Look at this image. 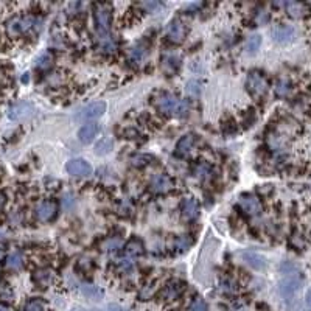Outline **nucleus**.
Here are the masks:
<instances>
[{"label":"nucleus","instance_id":"nucleus-1","mask_svg":"<svg viewBox=\"0 0 311 311\" xmlns=\"http://www.w3.org/2000/svg\"><path fill=\"white\" fill-rule=\"evenodd\" d=\"M154 106L159 112L170 117H184L188 112V104L184 100L178 98L176 95L168 92L159 93L157 98L154 100Z\"/></svg>","mask_w":311,"mask_h":311},{"label":"nucleus","instance_id":"nucleus-2","mask_svg":"<svg viewBox=\"0 0 311 311\" xmlns=\"http://www.w3.org/2000/svg\"><path fill=\"white\" fill-rule=\"evenodd\" d=\"M39 20L35 16H14L6 22L5 31L8 38H19L27 35L38 25Z\"/></svg>","mask_w":311,"mask_h":311},{"label":"nucleus","instance_id":"nucleus-3","mask_svg":"<svg viewBox=\"0 0 311 311\" xmlns=\"http://www.w3.org/2000/svg\"><path fill=\"white\" fill-rule=\"evenodd\" d=\"M93 22L95 28L101 38H108L112 24V11L108 3H98L93 9Z\"/></svg>","mask_w":311,"mask_h":311},{"label":"nucleus","instance_id":"nucleus-4","mask_svg":"<svg viewBox=\"0 0 311 311\" xmlns=\"http://www.w3.org/2000/svg\"><path fill=\"white\" fill-rule=\"evenodd\" d=\"M304 285L302 277H300L299 272L294 274H286V277L283 280L278 283V293H280L282 299L285 302H289V300H293L297 293L300 291V288Z\"/></svg>","mask_w":311,"mask_h":311},{"label":"nucleus","instance_id":"nucleus-5","mask_svg":"<svg viewBox=\"0 0 311 311\" xmlns=\"http://www.w3.org/2000/svg\"><path fill=\"white\" fill-rule=\"evenodd\" d=\"M246 88H248L249 93L254 96H262L266 93L269 84L263 73L260 72H251L248 75V80H246Z\"/></svg>","mask_w":311,"mask_h":311},{"label":"nucleus","instance_id":"nucleus-6","mask_svg":"<svg viewBox=\"0 0 311 311\" xmlns=\"http://www.w3.org/2000/svg\"><path fill=\"white\" fill-rule=\"evenodd\" d=\"M106 112V104L103 101H95L88 104L86 108H83L78 115H77V120L78 122H88V120H95V119H100V117Z\"/></svg>","mask_w":311,"mask_h":311},{"label":"nucleus","instance_id":"nucleus-7","mask_svg":"<svg viewBox=\"0 0 311 311\" xmlns=\"http://www.w3.org/2000/svg\"><path fill=\"white\" fill-rule=\"evenodd\" d=\"M56 213H58V204L55 201H50V199L41 201L36 207V217L41 222L51 221L56 217Z\"/></svg>","mask_w":311,"mask_h":311},{"label":"nucleus","instance_id":"nucleus-8","mask_svg":"<svg viewBox=\"0 0 311 311\" xmlns=\"http://www.w3.org/2000/svg\"><path fill=\"white\" fill-rule=\"evenodd\" d=\"M67 173L72 176H77V178H86L92 173V167L88 160L84 159H72L67 162L66 165Z\"/></svg>","mask_w":311,"mask_h":311},{"label":"nucleus","instance_id":"nucleus-9","mask_svg":"<svg viewBox=\"0 0 311 311\" xmlns=\"http://www.w3.org/2000/svg\"><path fill=\"white\" fill-rule=\"evenodd\" d=\"M167 36L171 42L179 44V42H182L187 36V25L182 22L180 19L171 20L170 25H168V30H167Z\"/></svg>","mask_w":311,"mask_h":311},{"label":"nucleus","instance_id":"nucleus-10","mask_svg":"<svg viewBox=\"0 0 311 311\" xmlns=\"http://www.w3.org/2000/svg\"><path fill=\"white\" fill-rule=\"evenodd\" d=\"M240 207L243 212H246L248 215H260L263 206H262V201L254 196V195H244L240 198Z\"/></svg>","mask_w":311,"mask_h":311},{"label":"nucleus","instance_id":"nucleus-11","mask_svg":"<svg viewBox=\"0 0 311 311\" xmlns=\"http://www.w3.org/2000/svg\"><path fill=\"white\" fill-rule=\"evenodd\" d=\"M149 187L154 193H167L173 188V179L165 173H157L149 180Z\"/></svg>","mask_w":311,"mask_h":311},{"label":"nucleus","instance_id":"nucleus-12","mask_svg":"<svg viewBox=\"0 0 311 311\" xmlns=\"http://www.w3.org/2000/svg\"><path fill=\"white\" fill-rule=\"evenodd\" d=\"M296 38V30L291 25H277L272 28V39L278 44H288Z\"/></svg>","mask_w":311,"mask_h":311},{"label":"nucleus","instance_id":"nucleus-13","mask_svg":"<svg viewBox=\"0 0 311 311\" xmlns=\"http://www.w3.org/2000/svg\"><path fill=\"white\" fill-rule=\"evenodd\" d=\"M31 114H33V104L22 101V103L14 104L13 108L9 109L8 117L11 120H24V119H27V117H30Z\"/></svg>","mask_w":311,"mask_h":311},{"label":"nucleus","instance_id":"nucleus-14","mask_svg":"<svg viewBox=\"0 0 311 311\" xmlns=\"http://www.w3.org/2000/svg\"><path fill=\"white\" fill-rule=\"evenodd\" d=\"M100 133V125L96 123H86L81 130L78 131V138L80 142L84 145H89L95 140V137Z\"/></svg>","mask_w":311,"mask_h":311},{"label":"nucleus","instance_id":"nucleus-15","mask_svg":"<svg viewBox=\"0 0 311 311\" xmlns=\"http://www.w3.org/2000/svg\"><path fill=\"white\" fill-rule=\"evenodd\" d=\"M182 291H184V283L175 280V282H170L162 289V294H160V297H162L165 302H173V300L179 299V296L182 294Z\"/></svg>","mask_w":311,"mask_h":311},{"label":"nucleus","instance_id":"nucleus-16","mask_svg":"<svg viewBox=\"0 0 311 311\" xmlns=\"http://www.w3.org/2000/svg\"><path fill=\"white\" fill-rule=\"evenodd\" d=\"M55 272L48 267H41L33 274V282L39 286V288H48L53 282H55Z\"/></svg>","mask_w":311,"mask_h":311},{"label":"nucleus","instance_id":"nucleus-17","mask_svg":"<svg viewBox=\"0 0 311 311\" xmlns=\"http://www.w3.org/2000/svg\"><path fill=\"white\" fill-rule=\"evenodd\" d=\"M241 259L248 263L249 266H252L254 269L260 271V269H265L266 267V259L263 255L257 254V252H251V251H246V252H241Z\"/></svg>","mask_w":311,"mask_h":311},{"label":"nucleus","instance_id":"nucleus-18","mask_svg":"<svg viewBox=\"0 0 311 311\" xmlns=\"http://www.w3.org/2000/svg\"><path fill=\"white\" fill-rule=\"evenodd\" d=\"M199 202L195 198H187L184 202H182V215H184L187 220H196L199 217Z\"/></svg>","mask_w":311,"mask_h":311},{"label":"nucleus","instance_id":"nucleus-19","mask_svg":"<svg viewBox=\"0 0 311 311\" xmlns=\"http://www.w3.org/2000/svg\"><path fill=\"white\" fill-rule=\"evenodd\" d=\"M285 9H286V13L294 19H304L305 16L310 14L308 5L302 3V2H288L285 5Z\"/></svg>","mask_w":311,"mask_h":311},{"label":"nucleus","instance_id":"nucleus-20","mask_svg":"<svg viewBox=\"0 0 311 311\" xmlns=\"http://www.w3.org/2000/svg\"><path fill=\"white\" fill-rule=\"evenodd\" d=\"M195 148V137L187 134L180 138V140L178 142V154L179 156H188L191 153V149Z\"/></svg>","mask_w":311,"mask_h":311},{"label":"nucleus","instance_id":"nucleus-21","mask_svg":"<svg viewBox=\"0 0 311 311\" xmlns=\"http://www.w3.org/2000/svg\"><path fill=\"white\" fill-rule=\"evenodd\" d=\"M145 252V246L140 240H131L130 243H128L125 246V254L126 257H130V259H134V257H138V255H142Z\"/></svg>","mask_w":311,"mask_h":311},{"label":"nucleus","instance_id":"nucleus-22","mask_svg":"<svg viewBox=\"0 0 311 311\" xmlns=\"http://www.w3.org/2000/svg\"><path fill=\"white\" fill-rule=\"evenodd\" d=\"M114 149V140L111 137H103L101 140L96 142L95 145V154H98V156H106V154H109L111 151Z\"/></svg>","mask_w":311,"mask_h":311},{"label":"nucleus","instance_id":"nucleus-23","mask_svg":"<svg viewBox=\"0 0 311 311\" xmlns=\"http://www.w3.org/2000/svg\"><path fill=\"white\" fill-rule=\"evenodd\" d=\"M24 265V257L20 252H13V254H9L6 257V267L8 269H13V271H17L20 269Z\"/></svg>","mask_w":311,"mask_h":311},{"label":"nucleus","instance_id":"nucleus-24","mask_svg":"<svg viewBox=\"0 0 311 311\" xmlns=\"http://www.w3.org/2000/svg\"><path fill=\"white\" fill-rule=\"evenodd\" d=\"M289 92H291V83H289L286 78H280L275 84V93L278 96H286Z\"/></svg>","mask_w":311,"mask_h":311},{"label":"nucleus","instance_id":"nucleus-25","mask_svg":"<svg viewBox=\"0 0 311 311\" xmlns=\"http://www.w3.org/2000/svg\"><path fill=\"white\" fill-rule=\"evenodd\" d=\"M51 62H53V55H51V53L50 51L42 53V55L36 61V67L41 69V70H47V69H50Z\"/></svg>","mask_w":311,"mask_h":311},{"label":"nucleus","instance_id":"nucleus-26","mask_svg":"<svg viewBox=\"0 0 311 311\" xmlns=\"http://www.w3.org/2000/svg\"><path fill=\"white\" fill-rule=\"evenodd\" d=\"M120 246H122V238L120 237H112V238H108L104 241L103 251L104 252H114L117 249H120Z\"/></svg>","mask_w":311,"mask_h":311},{"label":"nucleus","instance_id":"nucleus-27","mask_svg":"<svg viewBox=\"0 0 311 311\" xmlns=\"http://www.w3.org/2000/svg\"><path fill=\"white\" fill-rule=\"evenodd\" d=\"M260 45H262V38L259 36V35H254V36H251L249 39H248V42H246V50H248V53H255L257 50L260 48Z\"/></svg>","mask_w":311,"mask_h":311},{"label":"nucleus","instance_id":"nucleus-28","mask_svg":"<svg viewBox=\"0 0 311 311\" xmlns=\"http://www.w3.org/2000/svg\"><path fill=\"white\" fill-rule=\"evenodd\" d=\"M145 56H146V48H143V47H140V45H137V47L131 48L130 58H131V61H134L135 64L142 62V61L145 59Z\"/></svg>","mask_w":311,"mask_h":311},{"label":"nucleus","instance_id":"nucleus-29","mask_svg":"<svg viewBox=\"0 0 311 311\" xmlns=\"http://www.w3.org/2000/svg\"><path fill=\"white\" fill-rule=\"evenodd\" d=\"M83 293L88 297H90V299H101L103 297V293L100 291L98 288H95V286H84Z\"/></svg>","mask_w":311,"mask_h":311},{"label":"nucleus","instance_id":"nucleus-30","mask_svg":"<svg viewBox=\"0 0 311 311\" xmlns=\"http://www.w3.org/2000/svg\"><path fill=\"white\" fill-rule=\"evenodd\" d=\"M196 175H198V178H201V179H207V178H210V175H212V170H210V167H209L207 164H201V165L196 167Z\"/></svg>","mask_w":311,"mask_h":311},{"label":"nucleus","instance_id":"nucleus-31","mask_svg":"<svg viewBox=\"0 0 311 311\" xmlns=\"http://www.w3.org/2000/svg\"><path fill=\"white\" fill-rule=\"evenodd\" d=\"M188 311H207V305L202 299H195L188 307Z\"/></svg>","mask_w":311,"mask_h":311},{"label":"nucleus","instance_id":"nucleus-32","mask_svg":"<svg viewBox=\"0 0 311 311\" xmlns=\"http://www.w3.org/2000/svg\"><path fill=\"white\" fill-rule=\"evenodd\" d=\"M199 92H201V84L198 81H190L187 84V93L190 96H198Z\"/></svg>","mask_w":311,"mask_h":311},{"label":"nucleus","instance_id":"nucleus-33","mask_svg":"<svg viewBox=\"0 0 311 311\" xmlns=\"http://www.w3.org/2000/svg\"><path fill=\"white\" fill-rule=\"evenodd\" d=\"M25 311H45V307L41 300H31V302L27 304Z\"/></svg>","mask_w":311,"mask_h":311},{"label":"nucleus","instance_id":"nucleus-34","mask_svg":"<svg viewBox=\"0 0 311 311\" xmlns=\"http://www.w3.org/2000/svg\"><path fill=\"white\" fill-rule=\"evenodd\" d=\"M149 159H151V157L140 154V156H134V157L131 159V162H133V165H135V167H143V165H148V160H149Z\"/></svg>","mask_w":311,"mask_h":311},{"label":"nucleus","instance_id":"nucleus-35","mask_svg":"<svg viewBox=\"0 0 311 311\" xmlns=\"http://www.w3.org/2000/svg\"><path fill=\"white\" fill-rule=\"evenodd\" d=\"M190 246V241H188V238L187 237H179L178 238V241H176V248L179 249V251H185L187 248Z\"/></svg>","mask_w":311,"mask_h":311},{"label":"nucleus","instance_id":"nucleus-36","mask_svg":"<svg viewBox=\"0 0 311 311\" xmlns=\"http://www.w3.org/2000/svg\"><path fill=\"white\" fill-rule=\"evenodd\" d=\"M221 289L222 291H227V293H233L235 291V283L232 280H224L221 283Z\"/></svg>","mask_w":311,"mask_h":311},{"label":"nucleus","instance_id":"nucleus-37","mask_svg":"<svg viewBox=\"0 0 311 311\" xmlns=\"http://www.w3.org/2000/svg\"><path fill=\"white\" fill-rule=\"evenodd\" d=\"M108 310H109V311H126L123 307H120V305H115V304H111V305L108 307Z\"/></svg>","mask_w":311,"mask_h":311},{"label":"nucleus","instance_id":"nucleus-38","mask_svg":"<svg viewBox=\"0 0 311 311\" xmlns=\"http://www.w3.org/2000/svg\"><path fill=\"white\" fill-rule=\"evenodd\" d=\"M305 302H307V305L311 308V289H308V291H307V296H305Z\"/></svg>","mask_w":311,"mask_h":311},{"label":"nucleus","instance_id":"nucleus-39","mask_svg":"<svg viewBox=\"0 0 311 311\" xmlns=\"http://www.w3.org/2000/svg\"><path fill=\"white\" fill-rule=\"evenodd\" d=\"M5 195H3V193L2 191H0V210H2L3 209V206H5Z\"/></svg>","mask_w":311,"mask_h":311},{"label":"nucleus","instance_id":"nucleus-40","mask_svg":"<svg viewBox=\"0 0 311 311\" xmlns=\"http://www.w3.org/2000/svg\"><path fill=\"white\" fill-rule=\"evenodd\" d=\"M3 257H5V248H3L2 244H0V260H2Z\"/></svg>","mask_w":311,"mask_h":311},{"label":"nucleus","instance_id":"nucleus-41","mask_svg":"<svg viewBox=\"0 0 311 311\" xmlns=\"http://www.w3.org/2000/svg\"><path fill=\"white\" fill-rule=\"evenodd\" d=\"M72 311H89V310H81V308H77V310H72ZM95 311H98V310H95Z\"/></svg>","mask_w":311,"mask_h":311},{"label":"nucleus","instance_id":"nucleus-42","mask_svg":"<svg viewBox=\"0 0 311 311\" xmlns=\"http://www.w3.org/2000/svg\"><path fill=\"white\" fill-rule=\"evenodd\" d=\"M0 311H6V310H3V308H0Z\"/></svg>","mask_w":311,"mask_h":311},{"label":"nucleus","instance_id":"nucleus-43","mask_svg":"<svg viewBox=\"0 0 311 311\" xmlns=\"http://www.w3.org/2000/svg\"><path fill=\"white\" fill-rule=\"evenodd\" d=\"M308 311H311V310H308Z\"/></svg>","mask_w":311,"mask_h":311}]
</instances>
